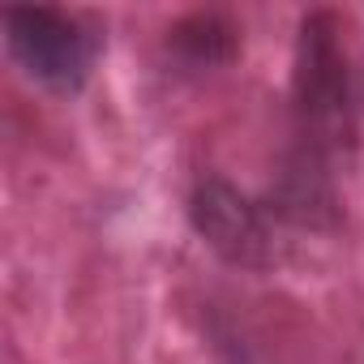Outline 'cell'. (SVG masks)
I'll return each mask as SVG.
<instances>
[{
	"label": "cell",
	"mask_w": 364,
	"mask_h": 364,
	"mask_svg": "<svg viewBox=\"0 0 364 364\" xmlns=\"http://www.w3.org/2000/svg\"><path fill=\"white\" fill-rule=\"evenodd\" d=\"M163 52L180 73H215L240 56V26L223 9H198L167 26Z\"/></svg>",
	"instance_id": "obj_5"
},
{
	"label": "cell",
	"mask_w": 364,
	"mask_h": 364,
	"mask_svg": "<svg viewBox=\"0 0 364 364\" xmlns=\"http://www.w3.org/2000/svg\"><path fill=\"white\" fill-rule=\"evenodd\" d=\"M206 334H210V351L219 364H270V355L257 347V338H249V330H240L223 313H210Z\"/></svg>",
	"instance_id": "obj_6"
},
{
	"label": "cell",
	"mask_w": 364,
	"mask_h": 364,
	"mask_svg": "<svg viewBox=\"0 0 364 364\" xmlns=\"http://www.w3.org/2000/svg\"><path fill=\"white\" fill-rule=\"evenodd\" d=\"M0 22H5V48L14 65L31 82L52 95L86 90L103 52V35L90 22L52 5H9Z\"/></svg>",
	"instance_id": "obj_2"
},
{
	"label": "cell",
	"mask_w": 364,
	"mask_h": 364,
	"mask_svg": "<svg viewBox=\"0 0 364 364\" xmlns=\"http://www.w3.org/2000/svg\"><path fill=\"white\" fill-rule=\"evenodd\" d=\"M266 206L283 228L296 232H338L343 223V198H338V180H334V163L287 146L274 180L266 189Z\"/></svg>",
	"instance_id": "obj_4"
},
{
	"label": "cell",
	"mask_w": 364,
	"mask_h": 364,
	"mask_svg": "<svg viewBox=\"0 0 364 364\" xmlns=\"http://www.w3.org/2000/svg\"><path fill=\"white\" fill-rule=\"evenodd\" d=\"M189 223L210 253L240 270H270L279 262L283 223L270 215L266 198H249L228 176H202L189 193Z\"/></svg>",
	"instance_id": "obj_3"
},
{
	"label": "cell",
	"mask_w": 364,
	"mask_h": 364,
	"mask_svg": "<svg viewBox=\"0 0 364 364\" xmlns=\"http://www.w3.org/2000/svg\"><path fill=\"white\" fill-rule=\"evenodd\" d=\"M291 146L338 163L355 150V77L338 18L313 9L296 31L291 60Z\"/></svg>",
	"instance_id": "obj_1"
}]
</instances>
